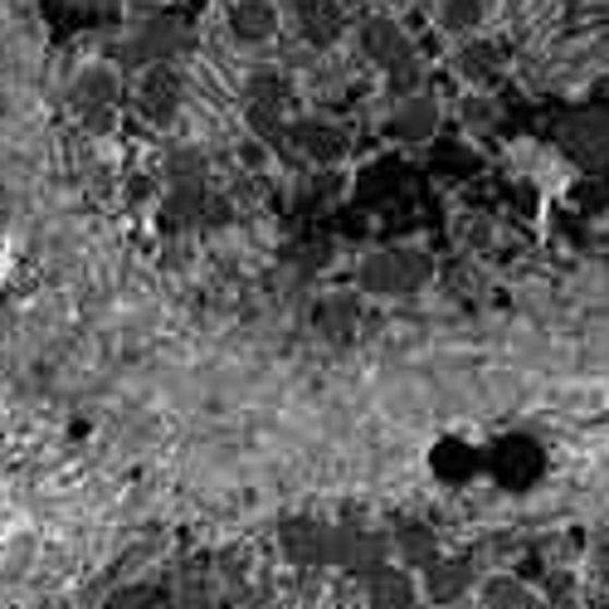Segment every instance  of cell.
<instances>
[{
  "label": "cell",
  "instance_id": "cell-5",
  "mask_svg": "<svg viewBox=\"0 0 609 609\" xmlns=\"http://www.w3.org/2000/svg\"><path fill=\"white\" fill-rule=\"evenodd\" d=\"M482 605H488V609H537V600H532L517 581H507V575L482 585Z\"/></svg>",
  "mask_w": 609,
  "mask_h": 609
},
{
  "label": "cell",
  "instance_id": "cell-3",
  "mask_svg": "<svg viewBox=\"0 0 609 609\" xmlns=\"http://www.w3.org/2000/svg\"><path fill=\"white\" fill-rule=\"evenodd\" d=\"M425 264H419V259H409V254H385V259H375L371 268H366V283H371V288H409V283H419L425 278V273H419Z\"/></svg>",
  "mask_w": 609,
  "mask_h": 609
},
{
  "label": "cell",
  "instance_id": "cell-11",
  "mask_svg": "<svg viewBox=\"0 0 609 609\" xmlns=\"http://www.w3.org/2000/svg\"><path fill=\"white\" fill-rule=\"evenodd\" d=\"M302 15H308V29L318 45H322V25H337V15H327V10H318V5H302Z\"/></svg>",
  "mask_w": 609,
  "mask_h": 609
},
{
  "label": "cell",
  "instance_id": "cell-6",
  "mask_svg": "<svg viewBox=\"0 0 609 609\" xmlns=\"http://www.w3.org/2000/svg\"><path fill=\"white\" fill-rule=\"evenodd\" d=\"M401 556L409 565H419V571H429V565L439 561L434 551V537H429V527H401Z\"/></svg>",
  "mask_w": 609,
  "mask_h": 609
},
{
  "label": "cell",
  "instance_id": "cell-9",
  "mask_svg": "<svg viewBox=\"0 0 609 609\" xmlns=\"http://www.w3.org/2000/svg\"><path fill=\"white\" fill-rule=\"evenodd\" d=\"M401 132H405V136H425V132H429V108H425V103H419V108H405V112H401Z\"/></svg>",
  "mask_w": 609,
  "mask_h": 609
},
{
  "label": "cell",
  "instance_id": "cell-10",
  "mask_svg": "<svg viewBox=\"0 0 609 609\" xmlns=\"http://www.w3.org/2000/svg\"><path fill=\"white\" fill-rule=\"evenodd\" d=\"M478 0H449V25H474Z\"/></svg>",
  "mask_w": 609,
  "mask_h": 609
},
{
  "label": "cell",
  "instance_id": "cell-2",
  "mask_svg": "<svg viewBox=\"0 0 609 609\" xmlns=\"http://www.w3.org/2000/svg\"><path fill=\"white\" fill-rule=\"evenodd\" d=\"M366 585H371V609H415V585L405 571L381 565L375 575H366Z\"/></svg>",
  "mask_w": 609,
  "mask_h": 609
},
{
  "label": "cell",
  "instance_id": "cell-4",
  "mask_svg": "<svg viewBox=\"0 0 609 609\" xmlns=\"http://www.w3.org/2000/svg\"><path fill=\"white\" fill-rule=\"evenodd\" d=\"M283 541H288V556H298V561H327L332 532H322L318 522H288Z\"/></svg>",
  "mask_w": 609,
  "mask_h": 609
},
{
  "label": "cell",
  "instance_id": "cell-8",
  "mask_svg": "<svg viewBox=\"0 0 609 609\" xmlns=\"http://www.w3.org/2000/svg\"><path fill=\"white\" fill-rule=\"evenodd\" d=\"M366 39H371V55H381V59H405L409 55L391 25H371V29H366Z\"/></svg>",
  "mask_w": 609,
  "mask_h": 609
},
{
  "label": "cell",
  "instance_id": "cell-7",
  "mask_svg": "<svg viewBox=\"0 0 609 609\" xmlns=\"http://www.w3.org/2000/svg\"><path fill=\"white\" fill-rule=\"evenodd\" d=\"M235 29L244 39H259V35H268L273 29V10L268 5H259V0H249V5H239V15H235Z\"/></svg>",
  "mask_w": 609,
  "mask_h": 609
},
{
  "label": "cell",
  "instance_id": "cell-1",
  "mask_svg": "<svg viewBox=\"0 0 609 609\" xmlns=\"http://www.w3.org/2000/svg\"><path fill=\"white\" fill-rule=\"evenodd\" d=\"M468 585H474V565H468V561H434L425 571V590H429V600H434V605L464 600Z\"/></svg>",
  "mask_w": 609,
  "mask_h": 609
}]
</instances>
